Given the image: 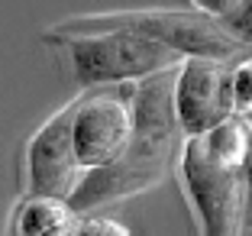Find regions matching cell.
<instances>
[{"label":"cell","instance_id":"6da1fadb","mask_svg":"<svg viewBox=\"0 0 252 236\" xmlns=\"http://www.w3.org/2000/svg\"><path fill=\"white\" fill-rule=\"evenodd\" d=\"M171 84H175V68L158 71L136 84V97H133L136 126L133 136H129V146L117 162L88 169L81 175L78 188L68 198L74 204V210L84 214V210L149 191L165 178L171 162H178L185 130L178 123V113H175Z\"/></svg>","mask_w":252,"mask_h":236},{"label":"cell","instance_id":"7a4b0ae2","mask_svg":"<svg viewBox=\"0 0 252 236\" xmlns=\"http://www.w3.org/2000/svg\"><path fill=\"white\" fill-rule=\"evenodd\" d=\"M62 45L68 49V65H71L74 81L84 88L146 81L152 74L171 71L185 62L178 49L149 39L136 30L78 33V36H62Z\"/></svg>","mask_w":252,"mask_h":236},{"label":"cell","instance_id":"3957f363","mask_svg":"<svg viewBox=\"0 0 252 236\" xmlns=\"http://www.w3.org/2000/svg\"><path fill=\"white\" fill-rule=\"evenodd\" d=\"M94 30H136L149 39L178 49L185 59H220L230 62L243 45L220 26V20L200 13V10H123V13H97L65 20L55 30L45 33V39L78 36Z\"/></svg>","mask_w":252,"mask_h":236},{"label":"cell","instance_id":"277c9868","mask_svg":"<svg viewBox=\"0 0 252 236\" xmlns=\"http://www.w3.org/2000/svg\"><path fill=\"white\" fill-rule=\"evenodd\" d=\"M178 178L194 207L200 233L236 236L246 230V171L217 162L200 136H185L178 152Z\"/></svg>","mask_w":252,"mask_h":236},{"label":"cell","instance_id":"5b68a950","mask_svg":"<svg viewBox=\"0 0 252 236\" xmlns=\"http://www.w3.org/2000/svg\"><path fill=\"white\" fill-rule=\"evenodd\" d=\"M136 84L139 81L113 84V91H97V94L74 101L71 133L84 171L110 165L126 152L136 126Z\"/></svg>","mask_w":252,"mask_h":236},{"label":"cell","instance_id":"8992f818","mask_svg":"<svg viewBox=\"0 0 252 236\" xmlns=\"http://www.w3.org/2000/svg\"><path fill=\"white\" fill-rule=\"evenodd\" d=\"M175 113L185 136H200L223 117L236 113L230 88V68L220 59H185L175 68Z\"/></svg>","mask_w":252,"mask_h":236},{"label":"cell","instance_id":"52a82bcc","mask_svg":"<svg viewBox=\"0 0 252 236\" xmlns=\"http://www.w3.org/2000/svg\"><path fill=\"white\" fill-rule=\"evenodd\" d=\"M74 103L59 110L52 120L39 126V133L26 146V194H55L71 198L84 175V165L74 149Z\"/></svg>","mask_w":252,"mask_h":236},{"label":"cell","instance_id":"ba28073f","mask_svg":"<svg viewBox=\"0 0 252 236\" xmlns=\"http://www.w3.org/2000/svg\"><path fill=\"white\" fill-rule=\"evenodd\" d=\"M81 227V210L68 198L55 194H26L13 217L16 236H71Z\"/></svg>","mask_w":252,"mask_h":236},{"label":"cell","instance_id":"9c48e42d","mask_svg":"<svg viewBox=\"0 0 252 236\" xmlns=\"http://www.w3.org/2000/svg\"><path fill=\"white\" fill-rule=\"evenodd\" d=\"M200 139H204V149L214 155L217 162L246 171V165L252 159V117L230 113L217 126H210L207 133H200Z\"/></svg>","mask_w":252,"mask_h":236},{"label":"cell","instance_id":"30bf717a","mask_svg":"<svg viewBox=\"0 0 252 236\" xmlns=\"http://www.w3.org/2000/svg\"><path fill=\"white\" fill-rule=\"evenodd\" d=\"M230 88H233V107H236V113L252 117V59H243L230 68Z\"/></svg>","mask_w":252,"mask_h":236},{"label":"cell","instance_id":"8fae6325","mask_svg":"<svg viewBox=\"0 0 252 236\" xmlns=\"http://www.w3.org/2000/svg\"><path fill=\"white\" fill-rule=\"evenodd\" d=\"M220 26L239 45H252V0H239V7L220 20Z\"/></svg>","mask_w":252,"mask_h":236},{"label":"cell","instance_id":"7c38bea8","mask_svg":"<svg viewBox=\"0 0 252 236\" xmlns=\"http://www.w3.org/2000/svg\"><path fill=\"white\" fill-rule=\"evenodd\" d=\"M194 10H200V13L214 16V20H223L226 13H233V10L239 7V0H188Z\"/></svg>","mask_w":252,"mask_h":236},{"label":"cell","instance_id":"4fadbf2b","mask_svg":"<svg viewBox=\"0 0 252 236\" xmlns=\"http://www.w3.org/2000/svg\"><path fill=\"white\" fill-rule=\"evenodd\" d=\"M78 233H91V236H97V233H117V236H126L129 230H126L123 223H117V220H84V217H81Z\"/></svg>","mask_w":252,"mask_h":236},{"label":"cell","instance_id":"5bb4252c","mask_svg":"<svg viewBox=\"0 0 252 236\" xmlns=\"http://www.w3.org/2000/svg\"><path fill=\"white\" fill-rule=\"evenodd\" d=\"M246 191H249V198H246V230H252V159L246 165Z\"/></svg>","mask_w":252,"mask_h":236}]
</instances>
